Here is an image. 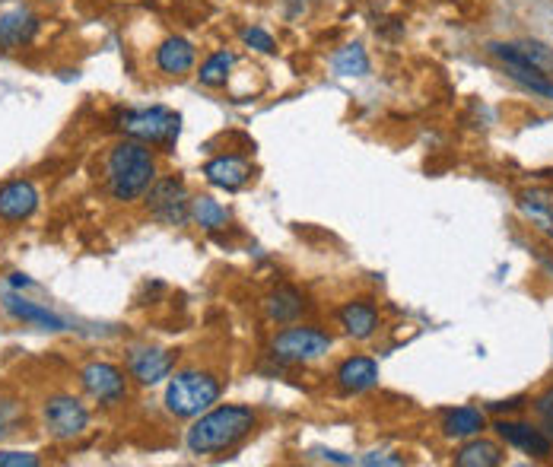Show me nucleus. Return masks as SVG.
<instances>
[{
    "instance_id": "nucleus-1",
    "label": "nucleus",
    "mask_w": 553,
    "mask_h": 467,
    "mask_svg": "<svg viewBox=\"0 0 553 467\" xmlns=\"http://www.w3.org/2000/svg\"><path fill=\"white\" fill-rule=\"evenodd\" d=\"M255 426H258L255 410L245 404L210 407L201 417H194L185 445L191 455H217L226 452V448H236L245 436H252Z\"/></svg>"
},
{
    "instance_id": "nucleus-2",
    "label": "nucleus",
    "mask_w": 553,
    "mask_h": 467,
    "mask_svg": "<svg viewBox=\"0 0 553 467\" xmlns=\"http://www.w3.org/2000/svg\"><path fill=\"white\" fill-rule=\"evenodd\" d=\"M153 182H156V156L147 143L134 137L115 143L109 159H105V185H109V194L115 201L131 204L137 197H144Z\"/></svg>"
},
{
    "instance_id": "nucleus-3",
    "label": "nucleus",
    "mask_w": 553,
    "mask_h": 467,
    "mask_svg": "<svg viewBox=\"0 0 553 467\" xmlns=\"http://www.w3.org/2000/svg\"><path fill=\"white\" fill-rule=\"evenodd\" d=\"M223 385L213 372L204 369H182L169 375L166 385V410L178 420H194L207 413L213 404L220 401Z\"/></svg>"
},
{
    "instance_id": "nucleus-4",
    "label": "nucleus",
    "mask_w": 553,
    "mask_h": 467,
    "mask_svg": "<svg viewBox=\"0 0 553 467\" xmlns=\"http://www.w3.org/2000/svg\"><path fill=\"white\" fill-rule=\"evenodd\" d=\"M118 131L147 143V147L172 150L178 134H182V115L166 109V105H150V109H124L118 112Z\"/></svg>"
},
{
    "instance_id": "nucleus-5",
    "label": "nucleus",
    "mask_w": 553,
    "mask_h": 467,
    "mask_svg": "<svg viewBox=\"0 0 553 467\" xmlns=\"http://www.w3.org/2000/svg\"><path fill=\"white\" fill-rule=\"evenodd\" d=\"M150 217L166 226H182L191 220V197L182 178H156L150 191L144 194Z\"/></svg>"
},
{
    "instance_id": "nucleus-6",
    "label": "nucleus",
    "mask_w": 553,
    "mask_h": 467,
    "mask_svg": "<svg viewBox=\"0 0 553 467\" xmlns=\"http://www.w3.org/2000/svg\"><path fill=\"white\" fill-rule=\"evenodd\" d=\"M271 350L280 363L302 366V363H315V359L325 356L331 350V337L318 328H309V325H293L274 337Z\"/></svg>"
},
{
    "instance_id": "nucleus-7",
    "label": "nucleus",
    "mask_w": 553,
    "mask_h": 467,
    "mask_svg": "<svg viewBox=\"0 0 553 467\" xmlns=\"http://www.w3.org/2000/svg\"><path fill=\"white\" fill-rule=\"evenodd\" d=\"M42 423H45V433L58 442H70L86 433L89 426V410L83 407L80 398L74 394H51L42 407Z\"/></svg>"
},
{
    "instance_id": "nucleus-8",
    "label": "nucleus",
    "mask_w": 553,
    "mask_h": 467,
    "mask_svg": "<svg viewBox=\"0 0 553 467\" xmlns=\"http://www.w3.org/2000/svg\"><path fill=\"white\" fill-rule=\"evenodd\" d=\"M80 385L93 401H99L102 407H115L128 398V379L124 372L112 363H89L80 372Z\"/></svg>"
},
{
    "instance_id": "nucleus-9",
    "label": "nucleus",
    "mask_w": 553,
    "mask_h": 467,
    "mask_svg": "<svg viewBox=\"0 0 553 467\" xmlns=\"http://www.w3.org/2000/svg\"><path fill=\"white\" fill-rule=\"evenodd\" d=\"M490 55H496L503 64H528L541 74H553V48L538 42V39H525V42H493Z\"/></svg>"
},
{
    "instance_id": "nucleus-10",
    "label": "nucleus",
    "mask_w": 553,
    "mask_h": 467,
    "mask_svg": "<svg viewBox=\"0 0 553 467\" xmlns=\"http://www.w3.org/2000/svg\"><path fill=\"white\" fill-rule=\"evenodd\" d=\"M39 210V188L29 178H13V182L0 185V220L23 223Z\"/></svg>"
},
{
    "instance_id": "nucleus-11",
    "label": "nucleus",
    "mask_w": 553,
    "mask_h": 467,
    "mask_svg": "<svg viewBox=\"0 0 553 467\" xmlns=\"http://www.w3.org/2000/svg\"><path fill=\"white\" fill-rule=\"evenodd\" d=\"M175 369V353L172 350H156V347H140L128 356V372L140 385H159L166 382Z\"/></svg>"
},
{
    "instance_id": "nucleus-12",
    "label": "nucleus",
    "mask_w": 553,
    "mask_h": 467,
    "mask_svg": "<svg viewBox=\"0 0 553 467\" xmlns=\"http://www.w3.org/2000/svg\"><path fill=\"white\" fill-rule=\"evenodd\" d=\"M0 305H4V312L16 321H23V325H32L39 331H67V318H61L58 312L45 309V305L39 302H29L23 299L20 293H4V299H0Z\"/></svg>"
},
{
    "instance_id": "nucleus-13",
    "label": "nucleus",
    "mask_w": 553,
    "mask_h": 467,
    "mask_svg": "<svg viewBox=\"0 0 553 467\" xmlns=\"http://www.w3.org/2000/svg\"><path fill=\"white\" fill-rule=\"evenodd\" d=\"M42 20L29 7H13L0 13V51H16L35 39Z\"/></svg>"
},
{
    "instance_id": "nucleus-14",
    "label": "nucleus",
    "mask_w": 553,
    "mask_h": 467,
    "mask_svg": "<svg viewBox=\"0 0 553 467\" xmlns=\"http://www.w3.org/2000/svg\"><path fill=\"white\" fill-rule=\"evenodd\" d=\"M204 178L213 188L239 191L252 182V166H248L242 156H217L204 166Z\"/></svg>"
},
{
    "instance_id": "nucleus-15",
    "label": "nucleus",
    "mask_w": 553,
    "mask_h": 467,
    "mask_svg": "<svg viewBox=\"0 0 553 467\" xmlns=\"http://www.w3.org/2000/svg\"><path fill=\"white\" fill-rule=\"evenodd\" d=\"M496 433L503 436L512 448H522L525 455H534V458H547L550 455V436L538 426H528V423H512V420H499Z\"/></svg>"
},
{
    "instance_id": "nucleus-16",
    "label": "nucleus",
    "mask_w": 553,
    "mask_h": 467,
    "mask_svg": "<svg viewBox=\"0 0 553 467\" xmlns=\"http://www.w3.org/2000/svg\"><path fill=\"white\" fill-rule=\"evenodd\" d=\"M337 388L344 394H360V391H369L372 385L379 382V363L372 356H350L337 369Z\"/></svg>"
},
{
    "instance_id": "nucleus-17",
    "label": "nucleus",
    "mask_w": 553,
    "mask_h": 467,
    "mask_svg": "<svg viewBox=\"0 0 553 467\" xmlns=\"http://www.w3.org/2000/svg\"><path fill=\"white\" fill-rule=\"evenodd\" d=\"M198 61V48H194L182 35H172L163 45L156 48V67L163 70L166 77H182Z\"/></svg>"
},
{
    "instance_id": "nucleus-18",
    "label": "nucleus",
    "mask_w": 553,
    "mask_h": 467,
    "mask_svg": "<svg viewBox=\"0 0 553 467\" xmlns=\"http://www.w3.org/2000/svg\"><path fill=\"white\" fill-rule=\"evenodd\" d=\"M337 321H341V328L353 340H369L379 331V312H376V305L366 302V299L347 302L344 309L337 312Z\"/></svg>"
},
{
    "instance_id": "nucleus-19",
    "label": "nucleus",
    "mask_w": 553,
    "mask_h": 467,
    "mask_svg": "<svg viewBox=\"0 0 553 467\" xmlns=\"http://www.w3.org/2000/svg\"><path fill=\"white\" fill-rule=\"evenodd\" d=\"M306 309V299L296 290V286H277L274 293H267L264 299V312L274 325H290Z\"/></svg>"
},
{
    "instance_id": "nucleus-20",
    "label": "nucleus",
    "mask_w": 553,
    "mask_h": 467,
    "mask_svg": "<svg viewBox=\"0 0 553 467\" xmlns=\"http://www.w3.org/2000/svg\"><path fill=\"white\" fill-rule=\"evenodd\" d=\"M519 207L534 226L553 239V188H531L519 194Z\"/></svg>"
},
{
    "instance_id": "nucleus-21",
    "label": "nucleus",
    "mask_w": 553,
    "mask_h": 467,
    "mask_svg": "<svg viewBox=\"0 0 553 467\" xmlns=\"http://www.w3.org/2000/svg\"><path fill=\"white\" fill-rule=\"evenodd\" d=\"M487 429V417L484 410L477 407H458V410H449L442 420V433L449 439H474Z\"/></svg>"
},
{
    "instance_id": "nucleus-22",
    "label": "nucleus",
    "mask_w": 553,
    "mask_h": 467,
    "mask_svg": "<svg viewBox=\"0 0 553 467\" xmlns=\"http://www.w3.org/2000/svg\"><path fill=\"white\" fill-rule=\"evenodd\" d=\"M499 461H503V448L490 439H474L455 452L458 467H496Z\"/></svg>"
},
{
    "instance_id": "nucleus-23",
    "label": "nucleus",
    "mask_w": 553,
    "mask_h": 467,
    "mask_svg": "<svg viewBox=\"0 0 553 467\" xmlns=\"http://www.w3.org/2000/svg\"><path fill=\"white\" fill-rule=\"evenodd\" d=\"M191 223H198L207 232H217L229 223V210L220 201H213L210 194H198L191 197Z\"/></svg>"
},
{
    "instance_id": "nucleus-24",
    "label": "nucleus",
    "mask_w": 553,
    "mask_h": 467,
    "mask_svg": "<svg viewBox=\"0 0 553 467\" xmlns=\"http://www.w3.org/2000/svg\"><path fill=\"white\" fill-rule=\"evenodd\" d=\"M506 74L515 83H522L525 89H531L534 96L553 99V80H550V74H541V70H534L528 64H506Z\"/></svg>"
},
{
    "instance_id": "nucleus-25",
    "label": "nucleus",
    "mask_w": 553,
    "mask_h": 467,
    "mask_svg": "<svg viewBox=\"0 0 553 467\" xmlns=\"http://www.w3.org/2000/svg\"><path fill=\"white\" fill-rule=\"evenodd\" d=\"M331 64H334V74H341V77H366L369 74V58H366L363 45H344L331 58Z\"/></svg>"
},
{
    "instance_id": "nucleus-26",
    "label": "nucleus",
    "mask_w": 553,
    "mask_h": 467,
    "mask_svg": "<svg viewBox=\"0 0 553 467\" xmlns=\"http://www.w3.org/2000/svg\"><path fill=\"white\" fill-rule=\"evenodd\" d=\"M233 64H236V58L229 55V51H213V55L201 64V70H198V80L204 83V86H226V80H229V70H233Z\"/></svg>"
},
{
    "instance_id": "nucleus-27",
    "label": "nucleus",
    "mask_w": 553,
    "mask_h": 467,
    "mask_svg": "<svg viewBox=\"0 0 553 467\" xmlns=\"http://www.w3.org/2000/svg\"><path fill=\"white\" fill-rule=\"evenodd\" d=\"M242 42H245L248 48L261 51V55H274V51H277V42H274V35L267 32V29H261V26H252V29H245V32H242Z\"/></svg>"
},
{
    "instance_id": "nucleus-28",
    "label": "nucleus",
    "mask_w": 553,
    "mask_h": 467,
    "mask_svg": "<svg viewBox=\"0 0 553 467\" xmlns=\"http://www.w3.org/2000/svg\"><path fill=\"white\" fill-rule=\"evenodd\" d=\"M42 458L32 452H0V467H39Z\"/></svg>"
},
{
    "instance_id": "nucleus-29",
    "label": "nucleus",
    "mask_w": 553,
    "mask_h": 467,
    "mask_svg": "<svg viewBox=\"0 0 553 467\" xmlns=\"http://www.w3.org/2000/svg\"><path fill=\"white\" fill-rule=\"evenodd\" d=\"M16 417H20V407H16L13 401H4V398H0V436H7V433H10L13 423H16Z\"/></svg>"
},
{
    "instance_id": "nucleus-30",
    "label": "nucleus",
    "mask_w": 553,
    "mask_h": 467,
    "mask_svg": "<svg viewBox=\"0 0 553 467\" xmlns=\"http://www.w3.org/2000/svg\"><path fill=\"white\" fill-rule=\"evenodd\" d=\"M315 458H321V461H331V464H353V458H350V455L331 452V448H315Z\"/></svg>"
},
{
    "instance_id": "nucleus-31",
    "label": "nucleus",
    "mask_w": 553,
    "mask_h": 467,
    "mask_svg": "<svg viewBox=\"0 0 553 467\" xmlns=\"http://www.w3.org/2000/svg\"><path fill=\"white\" fill-rule=\"evenodd\" d=\"M360 464H404V458H395V455H385V452H369L366 458H360Z\"/></svg>"
},
{
    "instance_id": "nucleus-32",
    "label": "nucleus",
    "mask_w": 553,
    "mask_h": 467,
    "mask_svg": "<svg viewBox=\"0 0 553 467\" xmlns=\"http://www.w3.org/2000/svg\"><path fill=\"white\" fill-rule=\"evenodd\" d=\"M10 286H13V290H26V286H35V283L26 274H10Z\"/></svg>"
}]
</instances>
